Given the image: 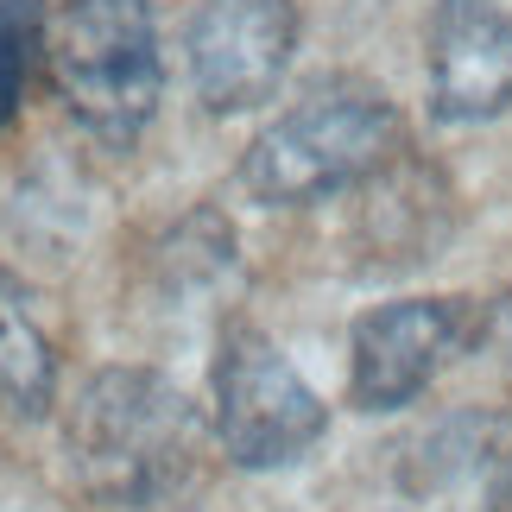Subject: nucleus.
I'll return each mask as SVG.
<instances>
[{
    "instance_id": "nucleus-6",
    "label": "nucleus",
    "mask_w": 512,
    "mask_h": 512,
    "mask_svg": "<svg viewBox=\"0 0 512 512\" xmlns=\"http://www.w3.org/2000/svg\"><path fill=\"white\" fill-rule=\"evenodd\" d=\"M468 329H475V304L468 298H399V304L367 310L348 336L354 411L380 418V411L418 405L449 354L468 348Z\"/></svg>"
},
{
    "instance_id": "nucleus-11",
    "label": "nucleus",
    "mask_w": 512,
    "mask_h": 512,
    "mask_svg": "<svg viewBox=\"0 0 512 512\" xmlns=\"http://www.w3.org/2000/svg\"><path fill=\"white\" fill-rule=\"evenodd\" d=\"M0 399L19 418H45L57 399V348L38 323V298L0 266Z\"/></svg>"
},
{
    "instance_id": "nucleus-10",
    "label": "nucleus",
    "mask_w": 512,
    "mask_h": 512,
    "mask_svg": "<svg viewBox=\"0 0 512 512\" xmlns=\"http://www.w3.org/2000/svg\"><path fill=\"white\" fill-rule=\"evenodd\" d=\"M234 266H241V253H234V222L222 209H209V203L177 215L146 253L152 291H159V304H171V310L190 304V298H209L222 279H234Z\"/></svg>"
},
{
    "instance_id": "nucleus-3",
    "label": "nucleus",
    "mask_w": 512,
    "mask_h": 512,
    "mask_svg": "<svg viewBox=\"0 0 512 512\" xmlns=\"http://www.w3.org/2000/svg\"><path fill=\"white\" fill-rule=\"evenodd\" d=\"M45 70L70 121L89 140L127 152L165 95L152 0H57Z\"/></svg>"
},
{
    "instance_id": "nucleus-12",
    "label": "nucleus",
    "mask_w": 512,
    "mask_h": 512,
    "mask_svg": "<svg viewBox=\"0 0 512 512\" xmlns=\"http://www.w3.org/2000/svg\"><path fill=\"white\" fill-rule=\"evenodd\" d=\"M45 38H51L45 0H0V127L19 114L32 64L45 57Z\"/></svg>"
},
{
    "instance_id": "nucleus-4",
    "label": "nucleus",
    "mask_w": 512,
    "mask_h": 512,
    "mask_svg": "<svg viewBox=\"0 0 512 512\" xmlns=\"http://www.w3.org/2000/svg\"><path fill=\"white\" fill-rule=\"evenodd\" d=\"M209 424L241 475L304 462L329 430V405L285 361V348L253 323H228L209 361Z\"/></svg>"
},
{
    "instance_id": "nucleus-9",
    "label": "nucleus",
    "mask_w": 512,
    "mask_h": 512,
    "mask_svg": "<svg viewBox=\"0 0 512 512\" xmlns=\"http://www.w3.org/2000/svg\"><path fill=\"white\" fill-rule=\"evenodd\" d=\"M512 456H506V424L487 418V411H449L430 430L405 443V462H399V481L411 494H443V487H462L475 475H506Z\"/></svg>"
},
{
    "instance_id": "nucleus-13",
    "label": "nucleus",
    "mask_w": 512,
    "mask_h": 512,
    "mask_svg": "<svg viewBox=\"0 0 512 512\" xmlns=\"http://www.w3.org/2000/svg\"><path fill=\"white\" fill-rule=\"evenodd\" d=\"M468 348H487L512 367V285L494 291L487 304H475V329H468Z\"/></svg>"
},
{
    "instance_id": "nucleus-7",
    "label": "nucleus",
    "mask_w": 512,
    "mask_h": 512,
    "mask_svg": "<svg viewBox=\"0 0 512 512\" xmlns=\"http://www.w3.org/2000/svg\"><path fill=\"white\" fill-rule=\"evenodd\" d=\"M430 114L443 127H475L512 108V13L494 0H437L424 26Z\"/></svg>"
},
{
    "instance_id": "nucleus-1",
    "label": "nucleus",
    "mask_w": 512,
    "mask_h": 512,
    "mask_svg": "<svg viewBox=\"0 0 512 512\" xmlns=\"http://www.w3.org/2000/svg\"><path fill=\"white\" fill-rule=\"evenodd\" d=\"M203 456V411L159 367H102L64 411V462L95 506L146 512L184 494Z\"/></svg>"
},
{
    "instance_id": "nucleus-2",
    "label": "nucleus",
    "mask_w": 512,
    "mask_h": 512,
    "mask_svg": "<svg viewBox=\"0 0 512 512\" xmlns=\"http://www.w3.org/2000/svg\"><path fill=\"white\" fill-rule=\"evenodd\" d=\"M392 159H405V121L392 95L361 76H329L253 133L241 184L260 209H310L373 184Z\"/></svg>"
},
{
    "instance_id": "nucleus-8",
    "label": "nucleus",
    "mask_w": 512,
    "mask_h": 512,
    "mask_svg": "<svg viewBox=\"0 0 512 512\" xmlns=\"http://www.w3.org/2000/svg\"><path fill=\"white\" fill-rule=\"evenodd\" d=\"M361 215H354V247L367 253V272H405L437 260V247L456 228L449 184L418 159H392L373 184H361Z\"/></svg>"
},
{
    "instance_id": "nucleus-5",
    "label": "nucleus",
    "mask_w": 512,
    "mask_h": 512,
    "mask_svg": "<svg viewBox=\"0 0 512 512\" xmlns=\"http://www.w3.org/2000/svg\"><path fill=\"white\" fill-rule=\"evenodd\" d=\"M291 51H298V7L291 0H196L184 26V57L196 102L209 114H253L279 95Z\"/></svg>"
}]
</instances>
